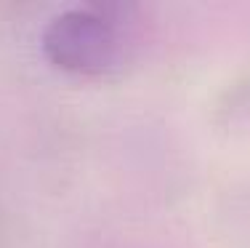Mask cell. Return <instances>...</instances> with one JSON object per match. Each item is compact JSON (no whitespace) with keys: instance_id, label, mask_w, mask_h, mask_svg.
<instances>
[{"instance_id":"6da1fadb","label":"cell","mask_w":250,"mask_h":248,"mask_svg":"<svg viewBox=\"0 0 250 248\" xmlns=\"http://www.w3.org/2000/svg\"><path fill=\"white\" fill-rule=\"evenodd\" d=\"M43 56L56 69L80 78L106 75L117 62L120 40L117 29L96 8H69L45 24Z\"/></svg>"}]
</instances>
